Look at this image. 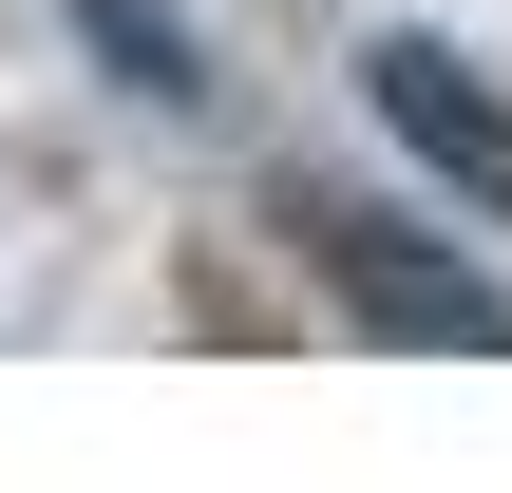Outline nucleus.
I'll list each match as a JSON object with an SVG mask.
<instances>
[{
  "label": "nucleus",
  "instance_id": "f257e3e1",
  "mask_svg": "<svg viewBox=\"0 0 512 493\" xmlns=\"http://www.w3.org/2000/svg\"><path fill=\"white\" fill-rule=\"evenodd\" d=\"M304 247L342 266V304H361V323H399V342H456V361H512V285L437 266V247H399V228H361V209H304Z\"/></svg>",
  "mask_w": 512,
  "mask_h": 493
},
{
  "label": "nucleus",
  "instance_id": "f03ea898",
  "mask_svg": "<svg viewBox=\"0 0 512 493\" xmlns=\"http://www.w3.org/2000/svg\"><path fill=\"white\" fill-rule=\"evenodd\" d=\"M361 76H380V114H399V133H418L456 190H494V209H512V114L475 95V76H456V57H437V38H380Z\"/></svg>",
  "mask_w": 512,
  "mask_h": 493
}]
</instances>
